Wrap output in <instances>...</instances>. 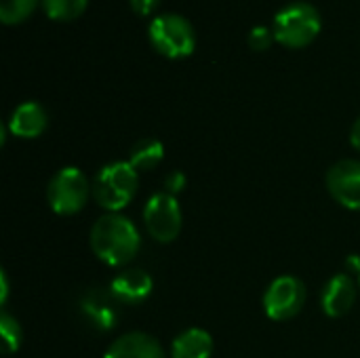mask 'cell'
<instances>
[{"instance_id":"6da1fadb","label":"cell","mask_w":360,"mask_h":358,"mask_svg":"<svg viewBox=\"0 0 360 358\" xmlns=\"http://www.w3.org/2000/svg\"><path fill=\"white\" fill-rule=\"evenodd\" d=\"M141 238L131 219L118 213L99 217L91 228V249L108 266H124L139 251Z\"/></svg>"},{"instance_id":"7a4b0ae2","label":"cell","mask_w":360,"mask_h":358,"mask_svg":"<svg viewBox=\"0 0 360 358\" xmlns=\"http://www.w3.org/2000/svg\"><path fill=\"white\" fill-rule=\"evenodd\" d=\"M323 27L321 13L314 4L295 0L283 6L274 21H272V32L276 42L289 46V49H302L308 46Z\"/></svg>"},{"instance_id":"3957f363","label":"cell","mask_w":360,"mask_h":358,"mask_svg":"<svg viewBox=\"0 0 360 358\" xmlns=\"http://www.w3.org/2000/svg\"><path fill=\"white\" fill-rule=\"evenodd\" d=\"M137 186L139 175L131 162H110L97 173L93 181V198L105 211L118 213L135 198Z\"/></svg>"},{"instance_id":"277c9868","label":"cell","mask_w":360,"mask_h":358,"mask_svg":"<svg viewBox=\"0 0 360 358\" xmlns=\"http://www.w3.org/2000/svg\"><path fill=\"white\" fill-rule=\"evenodd\" d=\"M150 44L169 59L188 57L196 49V32L190 19L177 13H160L148 25Z\"/></svg>"},{"instance_id":"5b68a950","label":"cell","mask_w":360,"mask_h":358,"mask_svg":"<svg viewBox=\"0 0 360 358\" xmlns=\"http://www.w3.org/2000/svg\"><path fill=\"white\" fill-rule=\"evenodd\" d=\"M93 186H89L86 175L76 167H65L53 175L46 188V200L51 209L59 215H76L84 209Z\"/></svg>"},{"instance_id":"8992f818","label":"cell","mask_w":360,"mask_h":358,"mask_svg":"<svg viewBox=\"0 0 360 358\" xmlns=\"http://www.w3.org/2000/svg\"><path fill=\"white\" fill-rule=\"evenodd\" d=\"M143 222L152 238L158 243H173L181 232V207L177 196L169 192L154 194L143 209Z\"/></svg>"},{"instance_id":"52a82bcc","label":"cell","mask_w":360,"mask_h":358,"mask_svg":"<svg viewBox=\"0 0 360 358\" xmlns=\"http://www.w3.org/2000/svg\"><path fill=\"white\" fill-rule=\"evenodd\" d=\"M306 302V287L297 276H278L264 293V312L272 321L297 317Z\"/></svg>"},{"instance_id":"ba28073f","label":"cell","mask_w":360,"mask_h":358,"mask_svg":"<svg viewBox=\"0 0 360 358\" xmlns=\"http://www.w3.org/2000/svg\"><path fill=\"white\" fill-rule=\"evenodd\" d=\"M329 194L346 209L360 211V160L346 158L327 171Z\"/></svg>"},{"instance_id":"9c48e42d","label":"cell","mask_w":360,"mask_h":358,"mask_svg":"<svg viewBox=\"0 0 360 358\" xmlns=\"http://www.w3.org/2000/svg\"><path fill=\"white\" fill-rule=\"evenodd\" d=\"M80 314L95 331H110L118 321V302L110 291L89 289L80 298Z\"/></svg>"},{"instance_id":"30bf717a","label":"cell","mask_w":360,"mask_h":358,"mask_svg":"<svg viewBox=\"0 0 360 358\" xmlns=\"http://www.w3.org/2000/svg\"><path fill=\"white\" fill-rule=\"evenodd\" d=\"M152 289H154L152 276L146 270H139V268L120 272L110 285V293L116 298V302L118 304H129V306L146 302L150 298Z\"/></svg>"},{"instance_id":"8fae6325","label":"cell","mask_w":360,"mask_h":358,"mask_svg":"<svg viewBox=\"0 0 360 358\" xmlns=\"http://www.w3.org/2000/svg\"><path fill=\"white\" fill-rule=\"evenodd\" d=\"M356 302V285L350 274H335L323 291L321 306L327 317L340 319L346 317Z\"/></svg>"},{"instance_id":"7c38bea8","label":"cell","mask_w":360,"mask_h":358,"mask_svg":"<svg viewBox=\"0 0 360 358\" xmlns=\"http://www.w3.org/2000/svg\"><path fill=\"white\" fill-rule=\"evenodd\" d=\"M103 358H167L160 342L143 331L120 335Z\"/></svg>"},{"instance_id":"4fadbf2b","label":"cell","mask_w":360,"mask_h":358,"mask_svg":"<svg viewBox=\"0 0 360 358\" xmlns=\"http://www.w3.org/2000/svg\"><path fill=\"white\" fill-rule=\"evenodd\" d=\"M46 124H49L46 110L38 101H23L21 106L13 110L8 118V131L15 137H23V139L42 135Z\"/></svg>"},{"instance_id":"5bb4252c","label":"cell","mask_w":360,"mask_h":358,"mask_svg":"<svg viewBox=\"0 0 360 358\" xmlns=\"http://www.w3.org/2000/svg\"><path fill=\"white\" fill-rule=\"evenodd\" d=\"M213 338L202 329H188L173 340L171 357L173 358H211Z\"/></svg>"},{"instance_id":"9a60e30c","label":"cell","mask_w":360,"mask_h":358,"mask_svg":"<svg viewBox=\"0 0 360 358\" xmlns=\"http://www.w3.org/2000/svg\"><path fill=\"white\" fill-rule=\"evenodd\" d=\"M165 156V148L158 139H141L133 146L129 162L131 167L139 173V171H152L162 162Z\"/></svg>"},{"instance_id":"2e32d148","label":"cell","mask_w":360,"mask_h":358,"mask_svg":"<svg viewBox=\"0 0 360 358\" xmlns=\"http://www.w3.org/2000/svg\"><path fill=\"white\" fill-rule=\"evenodd\" d=\"M42 11L55 21H72L86 11L89 0H42Z\"/></svg>"},{"instance_id":"e0dca14e","label":"cell","mask_w":360,"mask_h":358,"mask_svg":"<svg viewBox=\"0 0 360 358\" xmlns=\"http://www.w3.org/2000/svg\"><path fill=\"white\" fill-rule=\"evenodd\" d=\"M42 0H0V21L6 25L27 19Z\"/></svg>"},{"instance_id":"ac0fdd59","label":"cell","mask_w":360,"mask_h":358,"mask_svg":"<svg viewBox=\"0 0 360 358\" xmlns=\"http://www.w3.org/2000/svg\"><path fill=\"white\" fill-rule=\"evenodd\" d=\"M0 335H2V344H4V354H13L19 350L23 333H21L17 319H13L8 312L0 314Z\"/></svg>"},{"instance_id":"d6986e66","label":"cell","mask_w":360,"mask_h":358,"mask_svg":"<svg viewBox=\"0 0 360 358\" xmlns=\"http://www.w3.org/2000/svg\"><path fill=\"white\" fill-rule=\"evenodd\" d=\"M274 40H276L274 32L268 25H255V27H251V32L247 36V42H249V46L253 51H266V49L272 46Z\"/></svg>"},{"instance_id":"ffe728a7","label":"cell","mask_w":360,"mask_h":358,"mask_svg":"<svg viewBox=\"0 0 360 358\" xmlns=\"http://www.w3.org/2000/svg\"><path fill=\"white\" fill-rule=\"evenodd\" d=\"M186 184H188L186 175H184L181 171H173V173H169V177L165 179V188H167L165 192L177 196V194L186 188Z\"/></svg>"},{"instance_id":"44dd1931","label":"cell","mask_w":360,"mask_h":358,"mask_svg":"<svg viewBox=\"0 0 360 358\" xmlns=\"http://www.w3.org/2000/svg\"><path fill=\"white\" fill-rule=\"evenodd\" d=\"M158 4H160V0H129V6L137 15H150L152 11H156Z\"/></svg>"},{"instance_id":"7402d4cb","label":"cell","mask_w":360,"mask_h":358,"mask_svg":"<svg viewBox=\"0 0 360 358\" xmlns=\"http://www.w3.org/2000/svg\"><path fill=\"white\" fill-rule=\"evenodd\" d=\"M350 143L356 148L360 152V116L354 120V124H352V131H350Z\"/></svg>"},{"instance_id":"603a6c76","label":"cell","mask_w":360,"mask_h":358,"mask_svg":"<svg viewBox=\"0 0 360 358\" xmlns=\"http://www.w3.org/2000/svg\"><path fill=\"white\" fill-rule=\"evenodd\" d=\"M0 285H2V289H0V304L4 306L6 304V295H8V279H6L4 272L0 274Z\"/></svg>"},{"instance_id":"cb8c5ba5","label":"cell","mask_w":360,"mask_h":358,"mask_svg":"<svg viewBox=\"0 0 360 358\" xmlns=\"http://www.w3.org/2000/svg\"><path fill=\"white\" fill-rule=\"evenodd\" d=\"M348 266H350V268H354V272L359 274V287H360V257L359 255H350V260H348Z\"/></svg>"}]
</instances>
